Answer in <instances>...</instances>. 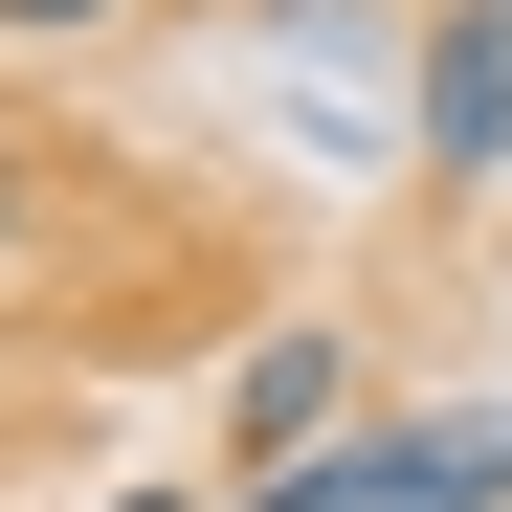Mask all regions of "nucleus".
<instances>
[{
  "instance_id": "nucleus-1",
  "label": "nucleus",
  "mask_w": 512,
  "mask_h": 512,
  "mask_svg": "<svg viewBox=\"0 0 512 512\" xmlns=\"http://www.w3.org/2000/svg\"><path fill=\"white\" fill-rule=\"evenodd\" d=\"M401 156L446 201L512 179V0H423V90H401Z\"/></svg>"
},
{
  "instance_id": "nucleus-2",
  "label": "nucleus",
  "mask_w": 512,
  "mask_h": 512,
  "mask_svg": "<svg viewBox=\"0 0 512 512\" xmlns=\"http://www.w3.org/2000/svg\"><path fill=\"white\" fill-rule=\"evenodd\" d=\"M223 446H245V490H268V468H312V446H357V334H245Z\"/></svg>"
},
{
  "instance_id": "nucleus-3",
  "label": "nucleus",
  "mask_w": 512,
  "mask_h": 512,
  "mask_svg": "<svg viewBox=\"0 0 512 512\" xmlns=\"http://www.w3.org/2000/svg\"><path fill=\"white\" fill-rule=\"evenodd\" d=\"M401 512H512V401H468V423H401Z\"/></svg>"
},
{
  "instance_id": "nucleus-4",
  "label": "nucleus",
  "mask_w": 512,
  "mask_h": 512,
  "mask_svg": "<svg viewBox=\"0 0 512 512\" xmlns=\"http://www.w3.org/2000/svg\"><path fill=\"white\" fill-rule=\"evenodd\" d=\"M223 512H401V423H357V446H312V468L223 490Z\"/></svg>"
},
{
  "instance_id": "nucleus-5",
  "label": "nucleus",
  "mask_w": 512,
  "mask_h": 512,
  "mask_svg": "<svg viewBox=\"0 0 512 512\" xmlns=\"http://www.w3.org/2000/svg\"><path fill=\"white\" fill-rule=\"evenodd\" d=\"M0 23H23V45H90V23H112V0H0Z\"/></svg>"
},
{
  "instance_id": "nucleus-6",
  "label": "nucleus",
  "mask_w": 512,
  "mask_h": 512,
  "mask_svg": "<svg viewBox=\"0 0 512 512\" xmlns=\"http://www.w3.org/2000/svg\"><path fill=\"white\" fill-rule=\"evenodd\" d=\"M0 268H23V134H0Z\"/></svg>"
},
{
  "instance_id": "nucleus-7",
  "label": "nucleus",
  "mask_w": 512,
  "mask_h": 512,
  "mask_svg": "<svg viewBox=\"0 0 512 512\" xmlns=\"http://www.w3.org/2000/svg\"><path fill=\"white\" fill-rule=\"evenodd\" d=\"M112 512H201V490H112Z\"/></svg>"
}]
</instances>
